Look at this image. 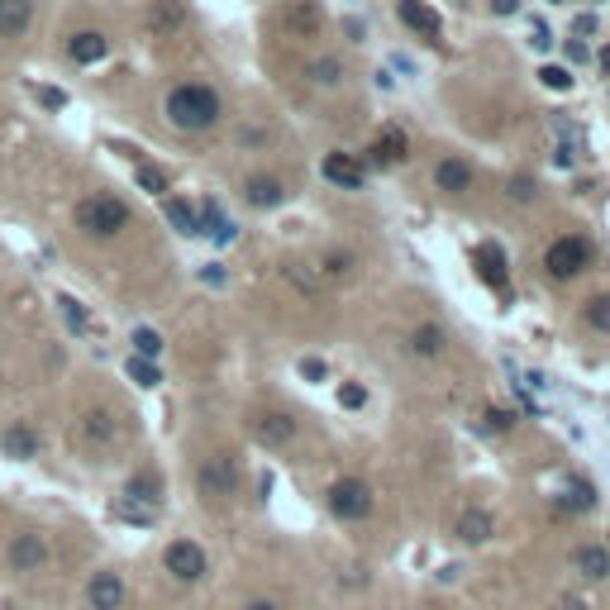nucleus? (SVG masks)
<instances>
[{
	"label": "nucleus",
	"mask_w": 610,
	"mask_h": 610,
	"mask_svg": "<svg viewBox=\"0 0 610 610\" xmlns=\"http://www.w3.org/2000/svg\"><path fill=\"white\" fill-rule=\"evenodd\" d=\"M167 120H172L181 134H206L219 125V115H225V106H219V96L210 87H200V81H186V87H172L167 91Z\"/></svg>",
	"instance_id": "obj_1"
},
{
	"label": "nucleus",
	"mask_w": 610,
	"mask_h": 610,
	"mask_svg": "<svg viewBox=\"0 0 610 610\" xmlns=\"http://www.w3.org/2000/svg\"><path fill=\"white\" fill-rule=\"evenodd\" d=\"M77 229L91 234V239H115L120 229H129V206L96 191L87 200H77Z\"/></svg>",
	"instance_id": "obj_2"
},
{
	"label": "nucleus",
	"mask_w": 610,
	"mask_h": 610,
	"mask_svg": "<svg viewBox=\"0 0 610 610\" xmlns=\"http://www.w3.org/2000/svg\"><path fill=\"white\" fill-rule=\"evenodd\" d=\"M587 263H591V244L578 239V234H563V239H553L549 253H544V267H549L553 282H572L578 273H587Z\"/></svg>",
	"instance_id": "obj_3"
},
{
	"label": "nucleus",
	"mask_w": 610,
	"mask_h": 610,
	"mask_svg": "<svg viewBox=\"0 0 610 610\" xmlns=\"http://www.w3.org/2000/svg\"><path fill=\"white\" fill-rule=\"evenodd\" d=\"M234 482H239V467H234L229 453H210L196 472V486L206 501H229L234 496Z\"/></svg>",
	"instance_id": "obj_4"
},
{
	"label": "nucleus",
	"mask_w": 610,
	"mask_h": 610,
	"mask_svg": "<svg viewBox=\"0 0 610 610\" xmlns=\"http://www.w3.org/2000/svg\"><path fill=\"white\" fill-rule=\"evenodd\" d=\"M329 511L338 520H367L372 515V486L358 482V477H344L329 486Z\"/></svg>",
	"instance_id": "obj_5"
},
{
	"label": "nucleus",
	"mask_w": 610,
	"mask_h": 610,
	"mask_svg": "<svg viewBox=\"0 0 610 610\" xmlns=\"http://www.w3.org/2000/svg\"><path fill=\"white\" fill-rule=\"evenodd\" d=\"M162 568L172 572L177 582H200V578H206V568H210V558H206L200 544H191V539H177V544H167Z\"/></svg>",
	"instance_id": "obj_6"
},
{
	"label": "nucleus",
	"mask_w": 610,
	"mask_h": 610,
	"mask_svg": "<svg viewBox=\"0 0 610 610\" xmlns=\"http://www.w3.org/2000/svg\"><path fill=\"white\" fill-rule=\"evenodd\" d=\"M319 172H325V181H334L338 191H363L367 186V167L353 158V152H325Z\"/></svg>",
	"instance_id": "obj_7"
},
{
	"label": "nucleus",
	"mask_w": 610,
	"mask_h": 610,
	"mask_svg": "<svg viewBox=\"0 0 610 610\" xmlns=\"http://www.w3.org/2000/svg\"><path fill=\"white\" fill-rule=\"evenodd\" d=\"M125 578L120 572H96V578L87 582V601L91 610H125Z\"/></svg>",
	"instance_id": "obj_8"
},
{
	"label": "nucleus",
	"mask_w": 610,
	"mask_h": 610,
	"mask_svg": "<svg viewBox=\"0 0 610 610\" xmlns=\"http://www.w3.org/2000/svg\"><path fill=\"white\" fill-rule=\"evenodd\" d=\"M48 563V544L39 534H14L10 539V568L14 572H39Z\"/></svg>",
	"instance_id": "obj_9"
},
{
	"label": "nucleus",
	"mask_w": 610,
	"mask_h": 610,
	"mask_svg": "<svg viewBox=\"0 0 610 610\" xmlns=\"http://www.w3.org/2000/svg\"><path fill=\"white\" fill-rule=\"evenodd\" d=\"M110 53V43H106V33H96V29H77L72 39H67V58L81 62V67H91Z\"/></svg>",
	"instance_id": "obj_10"
},
{
	"label": "nucleus",
	"mask_w": 610,
	"mask_h": 610,
	"mask_svg": "<svg viewBox=\"0 0 610 610\" xmlns=\"http://www.w3.org/2000/svg\"><path fill=\"white\" fill-rule=\"evenodd\" d=\"M434 186H439V191H448V196H463V191H472V167L458 162V158H444L434 167Z\"/></svg>",
	"instance_id": "obj_11"
},
{
	"label": "nucleus",
	"mask_w": 610,
	"mask_h": 610,
	"mask_svg": "<svg viewBox=\"0 0 610 610\" xmlns=\"http://www.w3.org/2000/svg\"><path fill=\"white\" fill-rule=\"evenodd\" d=\"M33 24V0H0V33L5 39H20Z\"/></svg>",
	"instance_id": "obj_12"
},
{
	"label": "nucleus",
	"mask_w": 610,
	"mask_h": 610,
	"mask_svg": "<svg viewBox=\"0 0 610 610\" xmlns=\"http://www.w3.org/2000/svg\"><path fill=\"white\" fill-rule=\"evenodd\" d=\"M572 568H578V572H582L587 582H601V578H610V549L582 544L578 553H572Z\"/></svg>",
	"instance_id": "obj_13"
},
{
	"label": "nucleus",
	"mask_w": 610,
	"mask_h": 610,
	"mask_svg": "<svg viewBox=\"0 0 610 610\" xmlns=\"http://www.w3.org/2000/svg\"><path fill=\"white\" fill-rule=\"evenodd\" d=\"M405 152H411V143H405L401 129H386V134H377V139H372V162H382V167L405 162Z\"/></svg>",
	"instance_id": "obj_14"
},
{
	"label": "nucleus",
	"mask_w": 610,
	"mask_h": 610,
	"mask_svg": "<svg viewBox=\"0 0 610 610\" xmlns=\"http://www.w3.org/2000/svg\"><path fill=\"white\" fill-rule=\"evenodd\" d=\"M401 20L411 24L415 33H425V39H439V33H444V24H439V14L430 10V5H420V0H401Z\"/></svg>",
	"instance_id": "obj_15"
},
{
	"label": "nucleus",
	"mask_w": 610,
	"mask_h": 610,
	"mask_svg": "<svg viewBox=\"0 0 610 610\" xmlns=\"http://www.w3.org/2000/svg\"><path fill=\"white\" fill-rule=\"evenodd\" d=\"M253 430H258V439H263V444H291V439H296V420L291 415H282V411H273V415H258V425H253Z\"/></svg>",
	"instance_id": "obj_16"
},
{
	"label": "nucleus",
	"mask_w": 610,
	"mask_h": 610,
	"mask_svg": "<svg viewBox=\"0 0 610 610\" xmlns=\"http://www.w3.org/2000/svg\"><path fill=\"white\" fill-rule=\"evenodd\" d=\"M200 234H210L215 244H234V234H239V229H234V219L219 210L215 200H206V206H200Z\"/></svg>",
	"instance_id": "obj_17"
},
{
	"label": "nucleus",
	"mask_w": 610,
	"mask_h": 610,
	"mask_svg": "<svg viewBox=\"0 0 610 610\" xmlns=\"http://www.w3.org/2000/svg\"><path fill=\"white\" fill-rule=\"evenodd\" d=\"M162 210H167V225H172L177 234H186V239H196V234H200V210L191 206V200H177L172 196Z\"/></svg>",
	"instance_id": "obj_18"
},
{
	"label": "nucleus",
	"mask_w": 610,
	"mask_h": 610,
	"mask_svg": "<svg viewBox=\"0 0 610 610\" xmlns=\"http://www.w3.org/2000/svg\"><path fill=\"white\" fill-rule=\"evenodd\" d=\"M125 501H134V505H148V511H158V501H162V482L152 477V472H139V477H129V486H125Z\"/></svg>",
	"instance_id": "obj_19"
},
{
	"label": "nucleus",
	"mask_w": 610,
	"mask_h": 610,
	"mask_svg": "<svg viewBox=\"0 0 610 610\" xmlns=\"http://www.w3.org/2000/svg\"><path fill=\"white\" fill-rule=\"evenodd\" d=\"M491 530H496V524H491L486 511H463L458 515V539H463V544H486Z\"/></svg>",
	"instance_id": "obj_20"
},
{
	"label": "nucleus",
	"mask_w": 610,
	"mask_h": 610,
	"mask_svg": "<svg viewBox=\"0 0 610 610\" xmlns=\"http://www.w3.org/2000/svg\"><path fill=\"white\" fill-rule=\"evenodd\" d=\"M286 24H291L296 33H319L325 14H319L315 0H291V5H286Z\"/></svg>",
	"instance_id": "obj_21"
},
{
	"label": "nucleus",
	"mask_w": 610,
	"mask_h": 610,
	"mask_svg": "<svg viewBox=\"0 0 610 610\" xmlns=\"http://www.w3.org/2000/svg\"><path fill=\"white\" fill-rule=\"evenodd\" d=\"M0 448H5L10 458H33L39 453V434H33L29 425H14V430L0 434Z\"/></svg>",
	"instance_id": "obj_22"
},
{
	"label": "nucleus",
	"mask_w": 610,
	"mask_h": 610,
	"mask_svg": "<svg viewBox=\"0 0 610 610\" xmlns=\"http://www.w3.org/2000/svg\"><path fill=\"white\" fill-rule=\"evenodd\" d=\"M411 353H420V358H434V353H444V329L439 325H420L411 334Z\"/></svg>",
	"instance_id": "obj_23"
},
{
	"label": "nucleus",
	"mask_w": 610,
	"mask_h": 610,
	"mask_svg": "<svg viewBox=\"0 0 610 610\" xmlns=\"http://www.w3.org/2000/svg\"><path fill=\"white\" fill-rule=\"evenodd\" d=\"M244 196L253 200V206H282L286 191H282V181H273V177H253Z\"/></svg>",
	"instance_id": "obj_24"
},
{
	"label": "nucleus",
	"mask_w": 610,
	"mask_h": 610,
	"mask_svg": "<svg viewBox=\"0 0 610 610\" xmlns=\"http://www.w3.org/2000/svg\"><path fill=\"white\" fill-rule=\"evenodd\" d=\"M158 353H162V334L158 329H134V358L158 363Z\"/></svg>",
	"instance_id": "obj_25"
},
{
	"label": "nucleus",
	"mask_w": 610,
	"mask_h": 610,
	"mask_svg": "<svg viewBox=\"0 0 610 610\" xmlns=\"http://www.w3.org/2000/svg\"><path fill=\"white\" fill-rule=\"evenodd\" d=\"M186 20L181 0H158V10H152V29H177Z\"/></svg>",
	"instance_id": "obj_26"
},
{
	"label": "nucleus",
	"mask_w": 610,
	"mask_h": 610,
	"mask_svg": "<svg viewBox=\"0 0 610 610\" xmlns=\"http://www.w3.org/2000/svg\"><path fill=\"white\" fill-rule=\"evenodd\" d=\"M477 258H482V277L496 282V286H505V258H501V248H482Z\"/></svg>",
	"instance_id": "obj_27"
},
{
	"label": "nucleus",
	"mask_w": 610,
	"mask_h": 610,
	"mask_svg": "<svg viewBox=\"0 0 610 610\" xmlns=\"http://www.w3.org/2000/svg\"><path fill=\"white\" fill-rule=\"evenodd\" d=\"M587 325H591V329H601V334H610V296L587 300Z\"/></svg>",
	"instance_id": "obj_28"
},
{
	"label": "nucleus",
	"mask_w": 610,
	"mask_h": 610,
	"mask_svg": "<svg viewBox=\"0 0 610 610\" xmlns=\"http://www.w3.org/2000/svg\"><path fill=\"white\" fill-rule=\"evenodd\" d=\"M129 377L139 386H158L162 372H158V363H148V358H129Z\"/></svg>",
	"instance_id": "obj_29"
},
{
	"label": "nucleus",
	"mask_w": 610,
	"mask_h": 610,
	"mask_svg": "<svg viewBox=\"0 0 610 610\" xmlns=\"http://www.w3.org/2000/svg\"><path fill=\"white\" fill-rule=\"evenodd\" d=\"M58 305H62L67 325H72L77 334H87V310H81V300H72V296H58Z\"/></svg>",
	"instance_id": "obj_30"
},
{
	"label": "nucleus",
	"mask_w": 610,
	"mask_h": 610,
	"mask_svg": "<svg viewBox=\"0 0 610 610\" xmlns=\"http://www.w3.org/2000/svg\"><path fill=\"white\" fill-rule=\"evenodd\" d=\"M310 77L319 81V87H334V81H338V77H344V67H338L334 58H319V62L310 67Z\"/></svg>",
	"instance_id": "obj_31"
},
{
	"label": "nucleus",
	"mask_w": 610,
	"mask_h": 610,
	"mask_svg": "<svg viewBox=\"0 0 610 610\" xmlns=\"http://www.w3.org/2000/svg\"><path fill=\"white\" fill-rule=\"evenodd\" d=\"M139 186H143L148 196H162L167 191V177L158 172V167H139Z\"/></svg>",
	"instance_id": "obj_32"
},
{
	"label": "nucleus",
	"mask_w": 610,
	"mask_h": 610,
	"mask_svg": "<svg viewBox=\"0 0 610 610\" xmlns=\"http://www.w3.org/2000/svg\"><path fill=\"white\" fill-rule=\"evenodd\" d=\"M87 434H91V439H100V444H106V439L115 434V425H110V415H106V411H96V415H87Z\"/></svg>",
	"instance_id": "obj_33"
},
{
	"label": "nucleus",
	"mask_w": 610,
	"mask_h": 610,
	"mask_svg": "<svg viewBox=\"0 0 610 610\" xmlns=\"http://www.w3.org/2000/svg\"><path fill=\"white\" fill-rule=\"evenodd\" d=\"M539 77H544L549 91H568V87H572V72H568V67H544Z\"/></svg>",
	"instance_id": "obj_34"
},
{
	"label": "nucleus",
	"mask_w": 610,
	"mask_h": 610,
	"mask_svg": "<svg viewBox=\"0 0 610 610\" xmlns=\"http://www.w3.org/2000/svg\"><path fill=\"white\" fill-rule=\"evenodd\" d=\"M591 501H596V496H591V486H587V482H572V486H568V505H578V511H587Z\"/></svg>",
	"instance_id": "obj_35"
},
{
	"label": "nucleus",
	"mask_w": 610,
	"mask_h": 610,
	"mask_svg": "<svg viewBox=\"0 0 610 610\" xmlns=\"http://www.w3.org/2000/svg\"><path fill=\"white\" fill-rule=\"evenodd\" d=\"M338 401H344V405H353V411H358V405L367 401V392H363V386H344V392H338Z\"/></svg>",
	"instance_id": "obj_36"
},
{
	"label": "nucleus",
	"mask_w": 610,
	"mask_h": 610,
	"mask_svg": "<svg viewBox=\"0 0 610 610\" xmlns=\"http://www.w3.org/2000/svg\"><path fill=\"white\" fill-rule=\"evenodd\" d=\"M587 58H591V48L578 43V39H568V62H587Z\"/></svg>",
	"instance_id": "obj_37"
},
{
	"label": "nucleus",
	"mask_w": 610,
	"mask_h": 610,
	"mask_svg": "<svg viewBox=\"0 0 610 610\" xmlns=\"http://www.w3.org/2000/svg\"><path fill=\"white\" fill-rule=\"evenodd\" d=\"M348 267H353V263H348V258H338V253H334V258L325 263V273H329V277H348Z\"/></svg>",
	"instance_id": "obj_38"
},
{
	"label": "nucleus",
	"mask_w": 610,
	"mask_h": 610,
	"mask_svg": "<svg viewBox=\"0 0 610 610\" xmlns=\"http://www.w3.org/2000/svg\"><path fill=\"white\" fill-rule=\"evenodd\" d=\"M300 372H305L310 382H319V377H325V363H319V358H305V363H300Z\"/></svg>",
	"instance_id": "obj_39"
},
{
	"label": "nucleus",
	"mask_w": 610,
	"mask_h": 610,
	"mask_svg": "<svg viewBox=\"0 0 610 610\" xmlns=\"http://www.w3.org/2000/svg\"><path fill=\"white\" fill-rule=\"evenodd\" d=\"M39 100H43L48 110H62V106H67V96H62V91H39Z\"/></svg>",
	"instance_id": "obj_40"
},
{
	"label": "nucleus",
	"mask_w": 610,
	"mask_h": 610,
	"mask_svg": "<svg viewBox=\"0 0 610 610\" xmlns=\"http://www.w3.org/2000/svg\"><path fill=\"white\" fill-rule=\"evenodd\" d=\"M511 196H515V200H530V196H534V186L524 181V177H515V181H511Z\"/></svg>",
	"instance_id": "obj_41"
},
{
	"label": "nucleus",
	"mask_w": 610,
	"mask_h": 610,
	"mask_svg": "<svg viewBox=\"0 0 610 610\" xmlns=\"http://www.w3.org/2000/svg\"><path fill=\"white\" fill-rule=\"evenodd\" d=\"M486 425H491V430H511V411H491Z\"/></svg>",
	"instance_id": "obj_42"
},
{
	"label": "nucleus",
	"mask_w": 610,
	"mask_h": 610,
	"mask_svg": "<svg viewBox=\"0 0 610 610\" xmlns=\"http://www.w3.org/2000/svg\"><path fill=\"white\" fill-rule=\"evenodd\" d=\"M578 33H596V14H578V24H572Z\"/></svg>",
	"instance_id": "obj_43"
},
{
	"label": "nucleus",
	"mask_w": 610,
	"mask_h": 610,
	"mask_svg": "<svg viewBox=\"0 0 610 610\" xmlns=\"http://www.w3.org/2000/svg\"><path fill=\"white\" fill-rule=\"evenodd\" d=\"M491 10H496V14H515L520 0H491Z\"/></svg>",
	"instance_id": "obj_44"
},
{
	"label": "nucleus",
	"mask_w": 610,
	"mask_h": 610,
	"mask_svg": "<svg viewBox=\"0 0 610 610\" xmlns=\"http://www.w3.org/2000/svg\"><path fill=\"white\" fill-rule=\"evenodd\" d=\"M534 48H549V24H534V39H530Z\"/></svg>",
	"instance_id": "obj_45"
},
{
	"label": "nucleus",
	"mask_w": 610,
	"mask_h": 610,
	"mask_svg": "<svg viewBox=\"0 0 610 610\" xmlns=\"http://www.w3.org/2000/svg\"><path fill=\"white\" fill-rule=\"evenodd\" d=\"M244 610H277V605H273V601H248Z\"/></svg>",
	"instance_id": "obj_46"
},
{
	"label": "nucleus",
	"mask_w": 610,
	"mask_h": 610,
	"mask_svg": "<svg viewBox=\"0 0 610 610\" xmlns=\"http://www.w3.org/2000/svg\"><path fill=\"white\" fill-rule=\"evenodd\" d=\"M601 62H605V72H610V48H605V53H601Z\"/></svg>",
	"instance_id": "obj_47"
},
{
	"label": "nucleus",
	"mask_w": 610,
	"mask_h": 610,
	"mask_svg": "<svg viewBox=\"0 0 610 610\" xmlns=\"http://www.w3.org/2000/svg\"><path fill=\"white\" fill-rule=\"evenodd\" d=\"M553 5H563V0H553Z\"/></svg>",
	"instance_id": "obj_48"
}]
</instances>
